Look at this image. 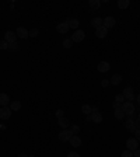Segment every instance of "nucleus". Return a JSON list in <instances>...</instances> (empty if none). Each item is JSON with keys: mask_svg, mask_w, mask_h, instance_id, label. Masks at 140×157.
<instances>
[{"mask_svg": "<svg viewBox=\"0 0 140 157\" xmlns=\"http://www.w3.org/2000/svg\"><path fill=\"white\" fill-rule=\"evenodd\" d=\"M114 115H115V118H116V119H119V121L125 118V112L122 111V108H121V109H115Z\"/></svg>", "mask_w": 140, "mask_h": 157, "instance_id": "25", "label": "nucleus"}, {"mask_svg": "<svg viewBox=\"0 0 140 157\" xmlns=\"http://www.w3.org/2000/svg\"><path fill=\"white\" fill-rule=\"evenodd\" d=\"M115 18L114 17H111V16H108V17H105L104 18V27L107 29H109V28H112V27H115Z\"/></svg>", "mask_w": 140, "mask_h": 157, "instance_id": "14", "label": "nucleus"}, {"mask_svg": "<svg viewBox=\"0 0 140 157\" xmlns=\"http://www.w3.org/2000/svg\"><path fill=\"white\" fill-rule=\"evenodd\" d=\"M88 7H90L93 11H95V10H98L101 7V2H100V0H90V2H88Z\"/></svg>", "mask_w": 140, "mask_h": 157, "instance_id": "19", "label": "nucleus"}, {"mask_svg": "<svg viewBox=\"0 0 140 157\" xmlns=\"http://www.w3.org/2000/svg\"><path fill=\"white\" fill-rule=\"evenodd\" d=\"M107 35H108V29L105 28L104 25L95 29V36H97V38H100V39H104Z\"/></svg>", "mask_w": 140, "mask_h": 157, "instance_id": "11", "label": "nucleus"}, {"mask_svg": "<svg viewBox=\"0 0 140 157\" xmlns=\"http://www.w3.org/2000/svg\"><path fill=\"white\" fill-rule=\"evenodd\" d=\"M114 108H115V109H121V108H122V104H118V102H114Z\"/></svg>", "mask_w": 140, "mask_h": 157, "instance_id": "38", "label": "nucleus"}, {"mask_svg": "<svg viewBox=\"0 0 140 157\" xmlns=\"http://www.w3.org/2000/svg\"><path fill=\"white\" fill-rule=\"evenodd\" d=\"M122 95L125 97V101L132 102V101H134V100H136V95H134L133 88H132V87H125L123 91H122Z\"/></svg>", "mask_w": 140, "mask_h": 157, "instance_id": "1", "label": "nucleus"}, {"mask_svg": "<svg viewBox=\"0 0 140 157\" xmlns=\"http://www.w3.org/2000/svg\"><path fill=\"white\" fill-rule=\"evenodd\" d=\"M70 132H72L73 135H78V132H80V128H78L77 125H72V126H70Z\"/></svg>", "mask_w": 140, "mask_h": 157, "instance_id": "28", "label": "nucleus"}, {"mask_svg": "<svg viewBox=\"0 0 140 157\" xmlns=\"http://www.w3.org/2000/svg\"><path fill=\"white\" fill-rule=\"evenodd\" d=\"M133 157H140V149H137V150L133 151Z\"/></svg>", "mask_w": 140, "mask_h": 157, "instance_id": "37", "label": "nucleus"}, {"mask_svg": "<svg viewBox=\"0 0 140 157\" xmlns=\"http://www.w3.org/2000/svg\"><path fill=\"white\" fill-rule=\"evenodd\" d=\"M121 157H133V151H131V150H123L122 151V154H121Z\"/></svg>", "mask_w": 140, "mask_h": 157, "instance_id": "29", "label": "nucleus"}, {"mask_svg": "<svg viewBox=\"0 0 140 157\" xmlns=\"http://www.w3.org/2000/svg\"><path fill=\"white\" fill-rule=\"evenodd\" d=\"M63 46H65L66 49L72 48V46H73V41H72V38H66L65 41H63Z\"/></svg>", "mask_w": 140, "mask_h": 157, "instance_id": "26", "label": "nucleus"}, {"mask_svg": "<svg viewBox=\"0 0 140 157\" xmlns=\"http://www.w3.org/2000/svg\"><path fill=\"white\" fill-rule=\"evenodd\" d=\"M72 136H73V133L70 132V129H63V131H60L59 135H58V137H59V140L60 142H69Z\"/></svg>", "mask_w": 140, "mask_h": 157, "instance_id": "4", "label": "nucleus"}, {"mask_svg": "<svg viewBox=\"0 0 140 157\" xmlns=\"http://www.w3.org/2000/svg\"><path fill=\"white\" fill-rule=\"evenodd\" d=\"M66 23L69 24V28H73V29H77L78 25H80V23H78L77 18H72V20H67Z\"/></svg>", "mask_w": 140, "mask_h": 157, "instance_id": "21", "label": "nucleus"}, {"mask_svg": "<svg viewBox=\"0 0 140 157\" xmlns=\"http://www.w3.org/2000/svg\"><path fill=\"white\" fill-rule=\"evenodd\" d=\"M109 69H111V65H109L107 60H102V62H100L97 65V70H98V72H101V73L109 72Z\"/></svg>", "mask_w": 140, "mask_h": 157, "instance_id": "9", "label": "nucleus"}, {"mask_svg": "<svg viewBox=\"0 0 140 157\" xmlns=\"http://www.w3.org/2000/svg\"><path fill=\"white\" fill-rule=\"evenodd\" d=\"M81 112L84 115H91V112H93V108H91V105H88V104H84L81 107Z\"/></svg>", "mask_w": 140, "mask_h": 157, "instance_id": "24", "label": "nucleus"}, {"mask_svg": "<svg viewBox=\"0 0 140 157\" xmlns=\"http://www.w3.org/2000/svg\"><path fill=\"white\" fill-rule=\"evenodd\" d=\"M56 29H58L59 34H67L69 33V24L67 23H59L58 27H56Z\"/></svg>", "mask_w": 140, "mask_h": 157, "instance_id": "15", "label": "nucleus"}, {"mask_svg": "<svg viewBox=\"0 0 140 157\" xmlns=\"http://www.w3.org/2000/svg\"><path fill=\"white\" fill-rule=\"evenodd\" d=\"M85 38V33L83 29H76L74 34H72V41L73 42H81Z\"/></svg>", "mask_w": 140, "mask_h": 157, "instance_id": "3", "label": "nucleus"}, {"mask_svg": "<svg viewBox=\"0 0 140 157\" xmlns=\"http://www.w3.org/2000/svg\"><path fill=\"white\" fill-rule=\"evenodd\" d=\"M102 25H104V20H102L101 17H94V18L91 20V27H94L95 29L102 27Z\"/></svg>", "mask_w": 140, "mask_h": 157, "instance_id": "17", "label": "nucleus"}, {"mask_svg": "<svg viewBox=\"0 0 140 157\" xmlns=\"http://www.w3.org/2000/svg\"><path fill=\"white\" fill-rule=\"evenodd\" d=\"M0 49H2V51H4V49H9V44H7L6 41H0Z\"/></svg>", "mask_w": 140, "mask_h": 157, "instance_id": "31", "label": "nucleus"}, {"mask_svg": "<svg viewBox=\"0 0 140 157\" xmlns=\"http://www.w3.org/2000/svg\"><path fill=\"white\" fill-rule=\"evenodd\" d=\"M136 100H137V102L140 104V94H137V97H136Z\"/></svg>", "mask_w": 140, "mask_h": 157, "instance_id": "41", "label": "nucleus"}, {"mask_svg": "<svg viewBox=\"0 0 140 157\" xmlns=\"http://www.w3.org/2000/svg\"><path fill=\"white\" fill-rule=\"evenodd\" d=\"M38 34H39V31L38 29H31V31H29V36H32V38H35V36H38Z\"/></svg>", "mask_w": 140, "mask_h": 157, "instance_id": "32", "label": "nucleus"}, {"mask_svg": "<svg viewBox=\"0 0 140 157\" xmlns=\"http://www.w3.org/2000/svg\"><path fill=\"white\" fill-rule=\"evenodd\" d=\"M125 128H126V129H129V131H132V132L136 131V126H134V121H133V118H132V115H131V118L125 122Z\"/></svg>", "mask_w": 140, "mask_h": 157, "instance_id": "18", "label": "nucleus"}, {"mask_svg": "<svg viewBox=\"0 0 140 157\" xmlns=\"http://www.w3.org/2000/svg\"><path fill=\"white\" fill-rule=\"evenodd\" d=\"M115 102H118V104H123V102H125V97L122 94H116V95H115Z\"/></svg>", "mask_w": 140, "mask_h": 157, "instance_id": "27", "label": "nucleus"}, {"mask_svg": "<svg viewBox=\"0 0 140 157\" xmlns=\"http://www.w3.org/2000/svg\"><path fill=\"white\" fill-rule=\"evenodd\" d=\"M58 124H59V126H60V128H63V129H67V126L70 125V122H69L67 118L63 117V118H59V119H58Z\"/></svg>", "mask_w": 140, "mask_h": 157, "instance_id": "20", "label": "nucleus"}, {"mask_svg": "<svg viewBox=\"0 0 140 157\" xmlns=\"http://www.w3.org/2000/svg\"><path fill=\"white\" fill-rule=\"evenodd\" d=\"M55 115H56V118H63V115H65V111H63V109H58V111L55 112Z\"/></svg>", "mask_w": 140, "mask_h": 157, "instance_id": "33", "label": "nucleus"}, {"mask_svg": "<svg viewBox=\"0 0 140 157\" xmlns=\"http://www.w3.org/2000/svg\"><path fill=\"white\" fill-rule=\"evenodd\" d=\"M139 142L134 139V137H129L126 140V147H127V150H131V151H134V150H137L139 149Z\"/></svg>", "mask_w": 140, "mask_h": 157, "instance_id": "5", "label": "nucleus"}, {"mask_svg": "<svg viewBox=\"0 0 140 157\" xmlns=\"http://www.w3.org/2000/svg\"><path fill=\"white\" fill-rule=\"evenodd\" d=\"M18 157H29V156H27L25 153H20V154H18Z\"/></svg>", "mask_w": 140, "mask_h": 157, "instance_id": "40", "label": "nucleus"}, {"mask_svg": "<svg viewBox=\"0 0 140 157\" xmlns=\"http://www.w3.org/2000/svg\"><path fill=\"white\" fill-rule=\"evenodd\" d=\"M9 107H10L11 111H20V109H21V102L20 101H11Z\"/></svg>", "mask_w": 140, "mask_h": 157, "instance_id": "22", "label": "nucleus"}, {"mask_svg": "<svg viewBox=\"0 0 140 157\" xmlns=\"http://www.w3.org/2000/svg\"><path fill=\"white\" fill-rule=\"evenodd\" d=\"M108 84H109V80H102V82H101V86H102V87H108Z\"/></svg>", "mask_w": 140, "mask_h": 157, "instance_id": "36", "label": "nucleus"}, {"mask_svg": "<svg viewBox=\"0 0 140 157\" xmlns=\"http://www.w3.org/2000/svg\"><path fill=\"white\" fill-rule=\"evenodd\" d=\"M88 121H93L94 124H101L102 122L101 112H91V115H88Z\"/></svg>", "mask_w": 140, "mask_h": 157, "instance_id": "10", "label": "nucleus"}, {"mask_svg": "<svg viewBox=\"0 0 140 157\" xmlns=\"http://www.w3.org/2000/svg\"><path fill=\"white\" fill-rule=\"evenodd\" d=\"M129 6H131V2H129V0H119V2H118V7L121 10L127 9Z\"/></svg>", "mask_w": 140, "mask_h": 157, "instance_id": "23", "label": "nucleus"}, {"mask_svg": "<svg viewBox=\"0 0 140 157\" xmlns=\"http://www.w3.org/2000/svg\"><path fill=\"white\" fill-rule=\"evenodd\" d=\"M122 111L125 112V115H133L134 111H136V108H134V104L133 102H129V101H125L122 104Z\"/></svg>", "mask_w": 140, "mask_h": 157, "instance_id": "2", "label": "nucleus"}, {"mask_svg": "<svg viewBox=\"0 0 140 157\" xmlns=\"http://www.w3.org/2000/svg\"><path fill=\"white\" fill-rule=\"evenodd\" d=\"M134 126H136V129H140V119H136V121H134Z\"/></svg>", "mask_w": 140, "mask_h": 157, "instance_id": "39", "label": "nucleus"}, {"mask_svg": "<svg viewBox=\"0 0 140 157\" xmlns=\"http://www.w3.org/2000/svg\"><path fill=\"white\" fill-rule=\"evenodd\" d=\"M11 109H10V107H2L0 108V119H3V121H6V119H9L10 117H11Z\"/></svg>", "mask_w": 140, "mask_h": 157, "instance_id": "8", "label": "nucleus"}, {"mask_svg": "<svg viewBox=\"0 0 140 157\" xmlns=\"http://www.w3.org/2000/svg\"><path fill=\"white\" fill-rule=\"evenodd\" d=\"M139 119H140V114H139Z\"/></svg>", "mask_w": 140, "mask_h": 157, "instance_id": "42", "label": "nucleus"}, {"mask_svg": "<svg viewBox=\"0 0 140 157\" xmlns=\"http://www.w3.org/2000/svg\"><path fill=\"white\" fill-rule=\"evenodd\" d=\"M4 41H6L7 44H13V42H16L17 41V35H16V33L14 31H6L4 33Z\"/></svg>", "mask_w": 140, "mask_h": 157, "instance_id": "7", "label": "nucleus"}, {"mask_svg": "<svg viewBox=\"0 0 140 157\" xmlns=\"http://www.w3.org/2000/svg\"><path fill=\"white\" fill-rule=\"evenodd\" d=\"M122 83V76L121 75H112V77L109 78V84H112V86H119Z\"/></svg>", "mask_w": 140, "mask_h": 157, "instance_id": "16", "label": "nucleus"}, {"mask_svg": "<svg viewBox=\"0 0 140 157\" xmlns=\"http://www.w3.org/2000/svg\"><path fill=\"white\" fill-rule=\"evenodd\" d=\"M70 144H72L73 147H76V149H77V147H80L81 146V137L78 136V135H73L72 137H70Z\"/></svg>", "mask_w": 140, "mask_h": 157, "instance_id": "12", "label": "nucleus"}, {"mask_svg": "<svg viewBox=\"0 0 140 157\" xmlns=\"http://www.w3.org/2000/svg\"><path fill=\"white\" fill-rule=\"evenodd\" d=\"M16 35H17V38L27 39L29 36V31L27 28H24V27H18V28L16 29Z\"/></svg>", "mask_w": 140, "mask_h": 157, "instance_id": "6", "label": "nucleus"}, {"mask_svg": "<svg viewBox=\"0 0 140 157\" xmlns=\"http://www.w3.org/2000/svg\"><path fill=\"white\" fill-rule=\"evenodd\" d=\"M10 97L9 94H6V93H0V105L2 107H9L10 105Z\"/></svg>", "mask_w": 140, "mask_h": 157, "instance_id": "13", "label": "nucleus"}, {"mask_svg": "<svg viewBox=\"0 0 140 157\" xmlns=\"http://www.w3.org/2000/svg\"><path fill=\"white\" fill-rule=\"evenodd\" d=\"M134 139H136L137 142H140V129H136V131H134Z\"/></svg>", "mask_w": 140, "mask_h": 157, "instance_id": "34", "label": "nucleus"}, {"mask_svg": "<svg viewBox=\"0 0 140 157\" xmlns=\"http://www.w3.org/2000/svg\"><path fill=\"white\" fill-rule=\"evenodd\" d=\"M67 157H80V154H78L77 151H70V153L67 154Z\"/></svg>", "mask_w": 140, "mask_h": 157, "instance_id": "35", "label": "nucleus"}, {"mask_svg": "<svg viewBox=\"0 0 140 157\" xmlns=\"http://www.w3.org/2000/svg\"><path fill=\"white\" fill-rule=\"evenodd\" d=\"M18 44L17 42H13V44H9V49H11V51H18Z\"/></svg>", "mask_w": 140, "mask_h": 157, "instance_id": "30", "label": "nucleus"}]
</instances>
